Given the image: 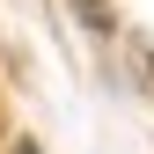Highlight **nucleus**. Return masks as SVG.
Instances as JSON below:
<instances>
[{"label":"nucleus","instance_id":"nucleus-1","mask_svg":"<svg viewBox=\"0 0 154 154\" xmlns=\"http://www.w3.org/2000/svg\"><path fill=\"white\" fill-rule=\"evenodd\" d=\"M15 154H37V147H15Z\"/></svg>","mask_w":154,"mask_h":154}]
</instances>
